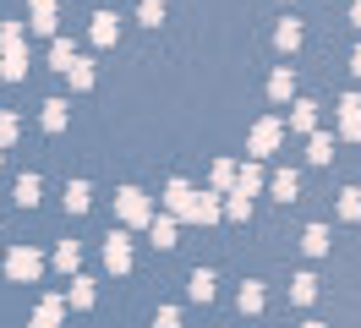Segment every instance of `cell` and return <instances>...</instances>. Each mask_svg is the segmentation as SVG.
Listing matches in <instances>:
<instances>
[{"mask_svg": "<svg viewBox=\"0 0 361 328\" xmlns=\"http://www.w3.org/2000/svg\"><path fill=\"white\" fill-rule=\"evenodd\" d=\"M137 17L148 22V28H159L164 22V0H137Z\"/></svg>", "mask_w": 361, "mask_h": 328, "instance_id": "obj_33", "label": "cell"}, {"mask_svg": "<svg viewBox=\"0 0 361 328\" xmlns=\"http://www.w3.org/2000/svg\"><path fill=\"white\" fill-rule=\"evenodd\" d=\"M66 99H44V104H39V121H44V131H66Z\"/></svg>", "mask_w": 361, "mask_h": 328, "instance_id": "obj_12", "label": "cell"}, {"mask_svg": "<svg viewBox=\"0 0 361 328\" xmlns=\"http://www.w3.org/2000/svg\"><path fill=\"white\" fill-rule=\"evenodd\" d=\"M77 262H82V246H77V241H61V246H55V268L77 274Z\"/></svg>", "mask_w": 361, "mask_h": 328, "instance_id": "obj_25", "label": "cell"}, {"mask_svg": "<svg viewBox=\"0 0 361 328\" xmlns=\"http://www.w3.org/2000/svg\"><path fill=\"white\" fill-rule=\"evenodd\" d=\"M6 274H11L17 284H23V279L33 284L39 274H44V257H39L33 246H11V252H6Z\"/></svg>", "mask_w": 361, "mask_h": 328, "instance_id": "obj_2", "label": "cell"}, {"mask_svg": "<svg viewBox=\"0 0 361 328\" xmlns=\"http://www.w3.org/2000/svg\"><path fill=\"white\" fill-rule=\"evenodd\" d=\"M350 22H356V28H361V0H350Z\"/></svg>", "mask_w": 361, "mask_h": 328, "instance_id": "obj_37", "label": "cell"}, {"mask_svg": "<svg viewBox=\"0 0 361 328\" xmlns=\"http://www.w3.org/2000/svg\"><path fill=\"white\" fill-rule=\"evenodd\" d=\"M0 83H6V77H0Z\"/></svg>", "mask_w": 361, "mask_h": 328, "instance_id": "obj_41", "label": "cell"}, {"mask_svg": "<svg viewBox=\"0 0 361 328\" xmlns=\"http://www.w3.org/2000/svg\"><path fill=\"white\" fill-rule=\"evenodd\" d=\"M334 208H339V219H345V224H356V219H361V192H356V186H345Z\"/></svg>", "mask_w": 361, "mask_h": 328, "instance_id": "obj_24", "label": "cell"}, {"mask_svg": "<svg viewBox=\"0 0 361 328\" xmlns=\"http://www.w3.org/2000/svg\"><path fill=\"white\" fill-rule=\"evenodd\" d=\"M115 214H121V224H154V219H159L137 186H121V192H115Z\"/></svg>", "mask_w": 361, "mask_h": 328, "instance_id": "obj_1", "label": "cell"}, {"mask_svg": "<svg viewBox=\"0 0 361 328\" xmlns=\"http://www.w3.org/2000/svg\"><path fill=\"white\" fill-rule=\"evenodd\" d=\"M61 317H66V296H44L33 312V328H61Z\"/></svg>", "mask_w": 361, "mask_h": 328, "instance_id": "obj_8", "label": "cell"}, {"mask_svg": "<svg viewBox=\"0 0 361 328\" xmlns=\"http://www.w3.org/2000/svg\"><path fill=\"white\" fill-rule=\"evenodd\" d=\"M274 44H279V49H295V44H301V22L285 17L279 28H274Z\"/></svg>", "mask_w": 361, "mask_h": 328, "instance_id": "obj_26", "label": "cell"}, {"mask_svg": "<svg viewBox=\"0 0 361 328\" xmlns=\"http://www.w3.org/2000/svg\"><path fill=\"white\" fill-rule=\"evenodd\" d=\"M66 306L88 312V306H93V279H71V296H66Z\"/></svg>", "mask_w": 361, "mask_h": 328, "instance_id": "obj_27", "label": "cell"}, {"mask_svg": "<svg viewBox=\"0 0 361 328\" xmlns=\"http://www.w3.org/2000/svg\"><path fill=\"white\" fill-rule=\"evenodd\" d=\"M104 268H110V274H126V268H132V236H126V230H110V236H104Z\"/></svg>", "mask_w": 361, "mask_h": 328, "instance_id": "obj_4", "label": "cell"}, {"mask_svg": "<svg viewBox=\"0 0 361 328\" xmlns=\"http://www.w3.org/2000/svg\"><path fill=\"white\" fill-rule=\"evenodd\" d=\"M290 93H295V71H290V66H279V71L269 77V99H290Z\"/></svg>", "mask_w": 361, "mask_h": 328, "instance_id": "obj_23", "label": "cell"}, {"mask_svg": "<svg viewBox=\"0 0 361 328\" xmlns=\"http://www.w3.org/2000/svg\"><path fill=\"white\" fill-rule=\"evenodd\" d=\"M214 274H208V268H197V274H192V279H186V296H192V301H214Z\"/></svg>", "mask_w": 361, "mask_h": 328, "instance_id": "obj_20", "label": "cell"}, {"mask_svg": "<svg viewBox=\"0 0 361 328\" xmlns=\"http://www.w3.org/2000/svg\"><path fill=\"white\" fill-rule=\"evenodd\" d=\"M269 186H274V197H279V202H295V197H301V175H295V170H279Z\"/></svg>", "mask_w": 361, "mask_h": 328, "instance_id": "obj_17", "label": "cell"}, {"mask_svg": "<svg viewBox=\"0 0 361 328\" xmlns=\"http://www.w3.org/2000/svg\"><path fill=\"white\" fill-rule=\"evenodd\" d=\"M290 301L295 306H312L317 301V274H295V279H290Z\"/></svg>", "mask_w": 361, "mask_h": 328, "instance_id": "obj_18", "label": "cell"}, {"mask_svg": "<svg viewBox=\"0 0 361 328\" xmlns=\"http://www.w3.org/2000/svg\"><path fill=\"white\" fill-rule=\"evenodd\" d=\"M93 208V186L88 181H66V214H88Z\"/></svg>", "mask_w": 361, "mask_h": 328, "instance_id": "obj_11", "label": "cell"}, {"mask_svg": "<svg viewBox=\"0 0 361 328\" xmlns=\"http://www.w3.org/2000/svg\"><path fill=\"white\" fill-rule=\"evenodd\" d=\"M0 77H6V83H23V77H27V55H11V61H0Z\"/></svg>", "mask_w": 361, "mask_h": 328, "instance_id": "obj_32", "label": "cell"}, {"mask_svg": "<svg viewBox=\"0 0 361 328\" xmlns=\"http://www.w3.org/2000/svg\"><path fill=\"white\" fill-rule=\"evenodd\" d=\"M71 61H77V55H71V44H66V39L49 44V66H55V71H71Z\"/></svg>", "mask_w": 361, "mask_h": 328, "instance_id": "obj_31", "label": "cell"}, {"mask_svg": "<svg viewBox=\"0 0 361 328\" xmlns=\"http://www.w3.org/2000/svg\"><path fill=\"white\" fill-rule=\"evenodd\" d=\"M154 328H180V312H176V306H159V312H154Z\"/></svg>", "mask_w": 361, "mask_h": 328, "instance_id": "obj_36", "label": "cell"}, {"mask_svg": "<svg viewBox=\"0 0 361 328\" xmlns=\"http://www.w3.org/2000/svg\"><path fill=\"white\" fill-rule=\"evenodd\" d=\"M301 246H307L312 257H323V252H329V230H323V224H307V236H301Z\"/></svg>", "mask_w": 361, "mask_h": 328, "instance_id": "obj_29", "label": "cell"}, {"mask_svg": "<svg viewBox=\"0 0 361 328\" xmlns=\"http://www.w3.org/2000/svg\"><path fill=\"white\" fill-rule=\"evenodd\" d=\"M11 55H23V22H6L0 28V61H11Z\"/></svg>", "mask_w": 361, "mask_h": 328, "instance_id": "obj_21", "label": "cell"}, {"mask_svg": "<svg viewBox=\"0 0 361 328\" xmlns=\"http://www.w3.org/2000/svg\"><path fill=\"white\" fill-rule=\"evenodd\" d=\"M279 142H285V121H274V115H269V121L252 126V159H269Z\"/></svg>", "mask_w": 361, "mask_h": 328, "instance_id": "obj_3", "label": "cell"}, {"mask_svg": "<svg viewBox=\"0 0 361 328\" xmlns=\"http://www.w3.org/2000/svg\"><path fill=\"white\" fill-rule=\"evenodd\" d=\"M0 164H6V148H0Z\"/></svg>", "mask_w": 361, "mask_h": 328, "instance_id": "obj_40", "label": "cell"}, {"mask_svg": "<svg viewBox=\"0 0 361 328\" xmlns=\"http://www.w3.org/2000/svg\"><path fill=\"white\" fill-rule=\"evenodd\" d=\"M290 131H307V137L317 131V104L312 99H295L290 104Z\"/></svg>", "mask_w": 361, "mask_h": 328, "instance_id": "obj_10", "label": "cell"}, {"mask_svg": "<svg viewBox=\"0 0 361 328\" xmlns=\"http://www.w3.org/2000/svg\"><path fill=\"white\" fill-rule=\"evenodd\" d=\"M192 202H197V192H192L186 181H170V186H164V214H176V219H192Z\"/></svg>", "mask_w": 361, "mask_h": 328, "instance_id": "obj_5", "label": "cell"}, {"mask_svg": "<svg viewBox=\"0 0 361 328\" xmlns=\"http://www.w3.org/2000/svg\"><path fill=\"white\" fill-rule=\"evenodd\" d=\"M247 214H252V197L230 192V202H225V219H247Z\"/></svg>", "mask_w": 361, "mask_h": 328, "instance_id": "obj_34", "label": "cell"}, {"mask_svg": "<svg viewBox=\"0 0 361 328\" xmlns=\"http://www.w3.org/2000/svg\"><path fill=\"white\" fill-rule=\"evenodd\" d=\"M39 192H44V181H39V175H17L11 202H17V208H33V202H39Z\"/></svg>", "mask_w": 361, "mask_h": 328, "instance_id": "obj_9", "label": "cell"}, {"mask_svg": "<svg viewBox=\"0 0 361 328\" xmlns=\"http://www.w3.org/2000/svg\"><path fill=\"white\" fill-rule=\"evenodd\" d=\"M307 159H312V164H329V159H334V137H329V131H312V137H307Z\"/></svg>", "mask_w": 361, "mask_h": 328, "instance_id": "obj_19", "label": "cell"}, {"mask_svg": "<svg viewBox=\"0 0 361 328\" xmlns=\"http://www.w3.org/2000/svg\"><path fill=\"white\" fill-rule=\"evenodd\" d=\"M235 164H230V159H219V164H214V192H235Z\"/></svg>", "mask_w": 361, "mask_h": 328, "instance_id": "obj_28", "label": "cell"}, {"mask_svg": "<svg viewBox=\"0 0 361 328\" xmlns=\"http://www.w3.org/2000/svg\"><path fill=\"white\" fill-rule=\"evenodd\" d=\"M263 181H269V175H263V164H241V175H235V192H241V197H257V192H263Z\"/></svg>", "mask_w": 361, "mask_h": 328, "instance_id": "obj_14", "label": "cell"}, {"mask_svg": "<svg viewBox=\"0 0 361 328\" xmlns=\"http://www.w3.org/2000/svg\"><path fill=\"white\" fill-rule=\"evenodd\" d=\"M27 6H33V28L55 39V28H61V17H55V0H27Z\"/></svg>", "mask_w": 361, "mask_h": 328, "instance_id": "obj_13", "label": "cell"}, {"mask_svg": "<svg viewBox=\"0 0 361 328\" xmlns=\"http://www.w3.org/2000/svg\"><path fill=\"white\" fill-rule=\"evenodd\" d=\"M339 137H345V142H356V137H361V99H356V93L339 99Z\"/></svg>", "mask_w": 361, "mask_h": 328, "instance_id": "obj_6", "label": "cell"}, {"mask_svg": "<svg viewBox=\"0 0 361 328\" xmlns=\"http://www.w3.org/2000/svg\"><path fill=\"white\" fill-rule=\"evenodd\" d=\"M263 301H269V296H263V284H257V279H247V284H241V296H235V306H241L247 317H257V312H263Z\"/></svg>", "mask_w": 361, "mask_h": 328, "instance_id": "obj_15", "label": "cell"}, {"mask_svg": "<svg viewBox=\"0 0 361 328\" xmlns=\"http://www.w3.org/2000/svg\"><path fill=\"white\" fill-rule=\"evenodd\" d=\"M148 230H154V246H164V252L176 246V214H159L154 224H148Z\"/></svg>", "mask_w": 361, "mask_h": 328, "instance_id": "obj_22", "label": "cell"}, {"mask_svg": "<svg viewBox=\"0 0 361 328\" xmlns=\"http://www.w3.org/2000/svg\"><path fill=\"white\" fill-rule=\"evenodd\" d=\"M219 219H225L219 192H197V202H192V224H219Z\"/></svg>", "mask_w": 361, "mask_h": 328, "instance_id": "obj_7", "label": "cell"}, {"mask_svg": "<svg viewBox=\"0 0 361 328\" xmlns=\"http://www.w3.org/2000/svg\"><path fill=\"white\" fill-rule=\"evenodd\" d=\"M301 328H323V323H301Z\"/></svg>", "mask_w": 361, "mask_h": 328, "instance_id": "obj_39", "label": "cell"}, {"mask_svg": "<svg viewBox=\"0 0 361 328\" xmlns=\"http://www.w3.org/2000/svg\"><path fill=\"white\" fill-rule=\"evenodd\" d=\"M350 71H356V77H361V44H356V55H350Z\"/></svg>", "mask_w": 361, "mask_h": 328, "instance_id": "obj_38", "label": "cell"}, {"mask_svg": "<svg viewBox=\"0 0 361 328\" xmlns=\"http://www.w3.org/2000/svg\"><path fill=\"white\" fill-rule=\"evenodd\" d=\"M88 39H93V44H115V39H121V22H115L110 11H99V17H93V28H88Z\"/></svg>", "mask_w": 361, "mask_h": 328, "instance_id": "obj_16", "label": "cell"}, {"mask_svg": "<svg viewBox=\"0 0 361 328\" xmlns=\"http://www.w3.org/2000/svg\"><path fill=\"white\" fill-rule=\"evenodd\" d=\"M66 77H71V87H93V77H99V71H93V61H82V55H77Z\"/></svg>", "mask_w": 361, "mask_h": 328, "instance_id": "obj_30", "label": "cell"}, {"mask_svg": "<svg viewBox=\"0 0 361 328\" xmlns=\"http://www.w3.org/2000/svg\"><path fill=\"white\" fill-rule=\"evenodd\" d=\"M17 131H23V121H17V115H11V109H6V115H0V148H6V142H11V137H17Z\"/></svg>", "mask_w": 361, "mask_h": 328, "instance_id": "obj_35", "label": "cell"}]
</instances>
